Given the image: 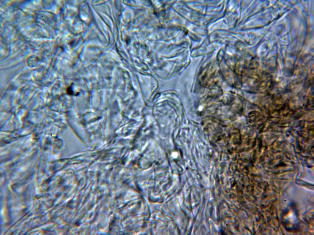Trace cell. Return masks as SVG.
<instances>
[{"mask_svg": "<svg viewBox=\"0 0 314 235\" xmlns=\"http://www.w3.org/2000/svg\"><path fill=\"white\" fill-rule=\"evenodd\" d=\"M282 221L285 227L289 230H294L297 228L298 218L294 208L290 207L285 211L283 214Z\"/></svg>", "mask_w": 314, "mask_h": 235, "instance_id": "6da1fadb", "label": "cell"}]
</instances>
